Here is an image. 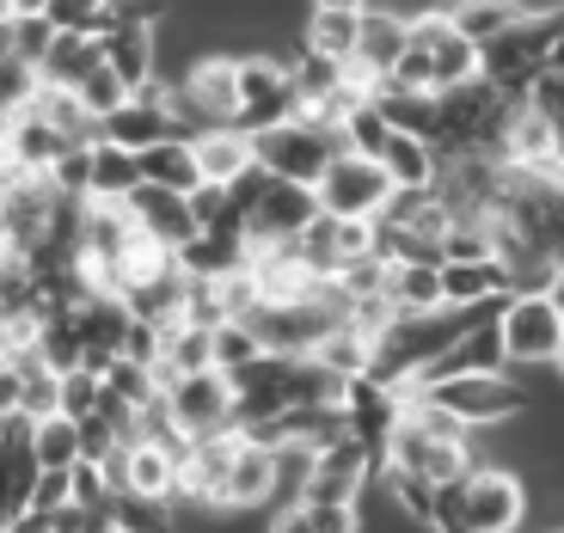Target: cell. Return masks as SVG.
I'll list each match as a JSON object with an SVG mask.
<instances>
[{
    "mask_svg": "<svg viewBox=\"0 0 564 533\" xmlns=\"http://www.w3.org/2000/svg\"><path fill=\"white\" fill-rule=\"evenodd\" d=\"M509 111H516V99L479 74V80L436 93V123H430V141H436L442 160H497Z\"/></svg>",
    "mask_w": 564,
    "mask_h": 533,
    "instance_id": "obj_1",
    "label": "cell"
},
{
    "mask_svg": "<svg viewBox=\"0 0 564 533\" xmlns=\"http://www.w3.org/2000/svg\"><path fill=\"white\" fill-rule=\"evenodd\" d=\"M172 117L184 123V135L240 123V56L203 50L197 62H184V74L172 80Z\"/></svg>",
    "mask_w": 564,
    "mask_h": 533,
    "instance_id": "obj_2",
    "label": "cell"
},
{
    "mask_svg": "<svg viewBox=\"0 0 564 533\" xmlns=\"http://www.w3.org/2000/svg\"><path fill=\"white\" fill-rule=\"evenodd\" d=\"M234 197H240V215H246V239H295L313 227L319 215V197H313V184H295V178H276V172L252 166L240 184H234Z\"/></svg>",
    "mask_w": 564,
    "mask_h": 533,
    "instance_id": "obj_3",
    "label": "cell"
},
{
    "mask_svg": "<svg viewBox=\"0 0 564 533\" xmlns=\"http://www.w3.org/2000/svg\"><path fill=\"white\" fill-rule=\"evenodd\" d=\"M313 197H319V209L332 221H375L387 209V197H393V178H387V166L375 154H338L325 166V178L313 184Z\"/></svg>",
    "mask_w": 564,
    "mask_h": 533,
    "instance_id": "obj_4",
    "label": "cell"
},
{
    "mask_svg": "<svg viewBox=\"0 0 564 533\" xmlns=\"http://www.w3.org/2000/svg\"><path fill=\"white\" fill-rule=\"evenodd\" d=\"M430 399H442V405H448L466 429H491V423H509V417H522V411L534 405V399H528V387L516 380V368H503V374H454V380H436V387H430Z\"/></svg>",
    "mask_w": 564,
    "mask_h": 533,
    "instance_id": "obj_5",
    "label": "cell"
},
{
    "mask_svg": "<svg viewBox=\"0 0 564 533\" xmlns=\"http://www.w3.org/2000/svg\"><path fill=\"white\" fill-rule=\"evenodd\" d=\"M258 166L276 172V178H295V184H319L325 166L344 154V135H325V129H307V123H276V129H258Z\"/></svg>",
    "mask_w": 564,
    "mask_h": 533,
    "instance_id": "obj_6",
    "label": "cell"
},
{
    "mask_svg": "<svg viewBox=\"0 0 564 533\" xmlns=\"http://www.w3.org/2000/svg\"><path fill=\"white\" fill-rule=\"evenodd\" d=\"M497 331H503L509 368H540L564 344V313L552 295H509L497 313Z\"/></svg>",
    "mask_w": 564,
    "mask_h": 533,
    "instance_id": "obj_7",
    "label": "cell"
},
{
    "mask_svg": "<svg viewBox=\"0 0 564 533\" xmlns=\"http://www.w3.org/2000/svg\"><path fill=\"white\" fill-rule=\"evenodd\" d=\"M295 80H289V56L276 50H246L240 56V129H276L295 117Z\"/></svg>",
    "mask_w": 564,
    "mask_h": 533,
    "instance_id": "obj_8",
    "label": "cell"
},
{
    "mask_svg": "<svg viewBox=\"0 0 564 533\" xmlns=\"http://www.w3.org/2000/svg\"><path fill=\"white\" fill-rule=\"evenodd\" d=\"M375 478H381V448L362 442V435H350V442L319 448L301 503H362V497L375 491Z\"/></svg>",
    "mask_w": 564,
    "mask_h": 533,
    "instance_id": "obj_9",
    "label": "cell"
},
{
    "mask_svg": "<svg viewBox=\"0 0 564 533\" xmlns=\"http://www.w3.org/2000/svg\"><path fill=\"white\" fill-rule=\"evenodd\" d=\"M528 521V478L509 466H473L466 478V533H516Z\"/></svg>",
    "mask_w": 564,
    "mask_h": 533,
    "instance_id": "obj_10",
    "label": "cell"
},
{
    "mask_svg": "<svg viewBox=\"0 0 564 533\" xmlns=\"http://www.w3.org/2000/svg\"><path fill=\"white\" fill-rule=\"evenodd\" d=\"M172 399V417H178L184 435H221V429H240L234 423V374L221 368H203V374H178L166 387Z\"/></svg>",
    "mask_w": 564,
    "mask_h": 533,
    "instance_id": "obj_11",
    "label": "cell"
},
{
    "mask_svg": "<svg viewBox=\"0 0 564 533\" xmlns=\"http://www.w3.org/2000/svg\"><path fill=\"white\" fill-rule=\"evenodd\" d=\"M246 429H221V435H197L191 454L178 466V503H203V509H227V472L240 454Z\"/></svg>",
    "mask_w": 564,
    "mask_h": 533,
    "instance_id": "obj_12",
    "label": "cell"
},
{
    "mask_svg": "<svg viewBox=\"0 0 564 533\" xmlns=\"http://www.w3.org/2000/svg\"><path fill=\"white\" fill-rule=\"evenodd\" d=\"M552 154H558V123H552L540 105L516 99V111H509L503 123V148H497V160L516 172H540V178H552Z\"/></svg>",
    "mask_w": 564,
    "mask_h": 533,
    "instance_id": "obj_13",
    "label": "cell"
},
{
    "mask_svg": "<svg viewBox=\"0 0 564 533\" xmlns=\"http://www.w3.org/2000/svg\"><path fill=\"white\" fill-rule=\"evenodd\" d=\"M411 50V13H399V7H368L362 13V37H356V68L375 74V80H387V74L399 68V56Z\"/></svg>",
    "mask_w": 564,
    "mask_h": 533,
    "instance_id": "obj_14",
    "label": "cell"
},
{
    "mask_svg": "<svg viewBox=\"0 0 564 533\" xmlns=\"http://www.w3.org/2000/svg\"><path fill=\"white\" fill-rule=\"evenodd\" d=\"M191 148H197L203 184H240L246 172L258 166V141H252V129H240V123L197 129V135H191Z\"/></svg>",
    "mask_w": 564,
    "mask_h": 533,
    "instance_id": "obj_15",
    "label": "cell"
},
{
    "mask_svg": "<svg viewBox=\"0 0 564 533\" xmlns=\"http://www.w3.org/2000/svg\"><path fill=\"white\" fill-rule=\"evenodd\" d=\"M129 209H135L141 233L166 239V246H184V239H197V215H191V191H166V184H148L141 178L129 191Z\"/></svg>",
    "mask_w": 564,
    "mask_h": 533,
    "instance_id": "obj_16",
    "label": "cell"
},
{
    "mask_svg": "<svg viewBox=\"0 0 564 533\" xmlns=\"http://www.w3.org/2000/svg\"><path fill=\"white\" fill-rule=\"evenodd\" d=\"M227 509L234 515H252V509H276V448L246 435L240 454H234V472H227Z\"/></svg>",
    "mask_w": 564,
    "mask_h": 533,
    "instance_id": "obj_17",
    "label": "cell"
},
{
    "mask_svg": "<svg viewBox=\"0 0 564 533\" xmlns=\"http://www.w3.org/2000/svg\"><path fill=\"white\" fill-rule=\"evenodd\" d=\"M99 50L105 62L117 68V80L129 93L160 80V25H117V31H99Z\"/></svg>",
    "mask_w": 564,
    "mask_h": 533,
    "instance_id": "obj_18",
    "label": "cell"
},
{
    "mask_svg": "<svg viewBox=\"0 0 564 533\" xmlns=\"http://www.w3.org/2000/svg\"><path fill=\"white\" fill-rule=\"evenodd\" d=\"M381 166H387V178H393V191H436V178H442L436 141L417 135V129H393V135H387Z\"/></svg>",
    "mask_w": 564,
    "mask_h": 533,
    "instance_id": "obj_19",
    "label": "cell"
},
{
    "mask_svg": "<svg viewBox=\"0 0 564 533\" xmlns=\"http://www.w3.org/2000/svg\"><path fill=\"white\" fill-rule=\"evenodd\" d=\"M31 111L43 117V123L56 129L68 148H93L99 141V117L86 111V99L74 93V86H50V80H37V93H31Z\"/></svg>",
    "mask_w": 564,
    "mask_h": 533,
    "instance_id": "obj_20",
    "label": "cell"
},
{
    "mask_svg": "<svg viewBox=\"0 0 564 533\" xmlns=\"http://www.w3.org/2000/svg\"><path fill=\"white\" fill-rule=\"evenodd\" d=\"M381 295L399 307V319H417V313H442V307H448V295H442V264H430V258L393 264V270H387Z\"/></svg>",
    "mask_w": 564,
    "mask_h": 533,
    "instance_id": "obj_21",
    "label": "cell"
},
{
    "mask_svg": "<svg viewBox=\"0 0 564 533\" xmlns=\"http://www.w3.org/2000/svg\"><path fill=\"white\" fill-rule=\"evenodd\" d=\"M442 295H448V307H503L509 270L497 258H485V264H442Z\"/></svg>",
    "mask_w": 564,
    "mask_h": 533,
    "instance_id": "obj_22",
    "label": "cell"
},
{
    "mask_svg": "<svg viewBox=\"0 0 564 533\" xmlns=\"http://www.w3.org/2000/svg\"><path fill=\"white\" fill-rule=\"evenodd\" d=\"M105 62L99 50V31H56V43H50V56L37 62V80L50 86H80L86 74Z\"/></svg>",
    "mask_w": 564,
    "mask_h": 533,
    "instance_id": "obj_23",
    "label": "cell"
},
{
    "mask_svg": "<svg viewBox=\"0 0 564 533\" xmlns=\"http://www.w3.org/2000/svg\"><path fill=\"white\" fill-rule=\"evenodd\" d=\"M178 270L184 276H234L246 270V233H197L178 246Z\"/></svg>",
    "mask_w": 564,
    "mask_h": 533,
    "instance_id": "obj_24",
    "label": "cell"
},
{
    "mask_svg": "<svg viewBox=\"0 0 564 533\" xmlns=\"http://www.w3.org/2000/svg\"><path fill=\"white\" fill-rule=\"evenodd\" d=\"M141 178L148 184H166V191H197L203 184V166H197V148H191V135H172L160 141V148H141Z\"/></svg>",
    "mask_w": 564,
    "mask_h": 533,
    "instance_id": "obj_25",
    "label": "cell"
},
{
    "mask_svg": "<svg viewBox=\"0 0 564 533\" xmlns=\"http://www.w3.org/2000/svg\"><path fill=\"white\" fill-rule=\"evenodd\" d=\"M356 37H362V13H332V7H307L301 19V43L319 50L332 62H350L356 56Z\"/></svg>",
    "mask_w": 564,
    "mask_h": 533,
    "instance_id": "obj_26",
    "label": "cell"
},
{
    "mask_svg": "<svg viewBox=\"0 0 564 533\" xmlns=\"http://www.w3.org/2000/svg\"><path fill=\"white\" fill-rule=\"evenodd\" d=\"M307 356H313V362H325L332 374L356 380V374H368V362H375V337H362L350 319H344V325H332V331H325Z\"/></svg>",
    "mask_w": 564,
    "mask_h": 533,
    "instance_id": "obj_27",
    "label": "cell"
},
{
    "mask_svg": "<svg viewBox=\"0 0 564 533\" xmlns=\"http://www.w3.org/2000/svg\"><path fill=\"white\" fill-rule=\"evenodd\" d=\"M123 491H148V497H166V503H178V460H172L166 448H154V442H135V448H129Z\"/></svg>",
    "mask_w": 564,
    "mask_h": 533,
    "instance_id": "obj_28",
    "label": "cell"
},
{
    "mask_svg": "<svg viewBox=\"0 0 564 533\" xmlns=\"http://www.w3.org/2000/svg\"><path fill=\"white\" fill-rule=\"evenodd\" d=\"M111 521H117V533H178V503L148 497V491H117Z\"/></svg>",
    "mask_w": 564,
    "mask_h": 533,
    "instance_id": "obj_29",
    "label": "cell"
},
{
    "mask_svg": "<svg viewBox=\"0 0 564 533\" xmlns=\"http://www.w3.org/2000/svg\"><path fill=\"white\" fill-rule=\"evenodd\" d=\"M448 13L473 43H491L497 31H509L522 13H534V7H528V0H460V7H448Z\"/></svg>",
    "mask_w": 564,
    "mask_h": 533,
    "instance_id": "obj_30",
    "label": "cell"
},
{
    "mask_svg": "<svg viewBox=\"0 0 564 533\" xmlns=\"http://www.w3.org/2000/svg\"><path fill=\"white\" fill-rule=\"evenodd\" d=\"M135 184H141V160L129 148L93 141V197H129Z\"/></svg>",
    "mask_w": 564,
    "mask_h": 533,
    "instance_id": "obj_31",
    "label": "cell"
},
{
    "mask_svg": "<svg viewBox=\"0 0 564 533\" xmlns=\"http://www.w3.org/2000/svg\"><path fill=\"white\" fill-rule=\"evenodd\" d=\"M289 80H295L301 99H332V93H344V62H332L301 43L295 56H289Z\"/></svg>",
    "mask_w": 564,
    "mask_h": 533,
    "instance_id": "obj_32",
    "label": "cell"
},
{
    "mask_svg": "<svg viewBox=\"0 0 564 533\" xmlns=\"http://www.w3.org/2000/svg\"><path fill=\"white\" fill-rule=\"evenodd\" d=\"M105 393L111 399H123V405H148V399H160L166 387H160V374H154V362H135V356H117L111 368H105Z\"/></svg>",
    "mask_w": 564,
    "mask_h": 533,
    "instance_id": "obj_33",
    "label": "cell"
},
{
    "mask_svg": "<svg viewBox=\"0 0 564 533\" xmlns=\"http://www.w3.org/2000/svg\"><path fill=\"white\" fill-rule=\"evenodd\" d=\"M31 448H37V466H74L80 460V423L68 417V411H56V417H43L37 429H31Z\"/></svg>",
    "mask_w": 564,
    "mask_h": 533,
    "instance_id": "obj_34",
    "label": "cell"
},
{
    "mask_svg": "<svg viewBox=\"0 0 564 533\" xmlns=\"http://www.w3.org/2000/svg\"><path fill=\"white\" fill-rule=\"evenodd\" d=\"M209 344H215V368H221V374H240V368H252L258 356H264V337H258L246 319L215 325V331H209Z\"/></svg>",
    "mask_w": 564,
    "mask_h": 533,
    "instance_id": "obj_35",
    "label": "cell"
},
{
    "mask_svg": "<svg viewBox=\"0 0 564 533\" xmlns=\"http://www.w3.org/2000/svg\"><path fill=\"white\" fill-rule=\"evenodd\" d=\"M295 258L313 270V276H338V270H344V258H338V221H332L325 209L313 215L307 233H295Z\"/></svg>",
    "mask_w": 564,
    "mask_h": 533,
    "instance_id": "obj_36",
    "label": "cell"
},
{
    "mask_svg": "<svg viewBox=\"0 0 564 533\" xmlns=\"http://www.w3.org/2000/svg\"><path fill=\"white\" fill-rule=\"evenodd\" d=\"M338 135H344V154H375V160H381V148H387V135H393V123L381 117V105L368 99V105H356V111L344 117Z\"/></svg>",
    "mask_w": 564,
    "mask_h": 533,
    "instance_id": "obj_37",
    "label": "cell"
},
{
    "mask_svg": "<svg viewBox=\"0 0 564 533\" xmlns=\"http://www.w3.org/2000/svg\"><path fill=\"white\" fill-rule=\"evenodd\" d=\"M50 43H56V19L50 13H19L13 19V62H25L37 74V62L50 56Z\"/></svg>",
    "mask_w": 564,
    "mask_h": 533,
    "instance_id": "obj_38",
    "label": "cell"
},
{
    "mask_svg": "<svg viewBox=\"0 0 564 533\" xmlns=\"http://www.w3.org/2000/svg\"><path fill=\"white\" fill-rule=\"evenodd\" d=\"M74 93H80V99H86V111L99 117V123H105V117H111V111H117V105H123V99H129V86L117 80V68H111V62H99V68L86 74V80L74 86Z\"/></svg>",
    "mask_w": 564,
    "mask_h": 533,
    "instance_id": "obj_39",
    "label": "cell"
},
{
    "mask_svg": "<svg viewBox=\"0 0 564 533\" xmlns=\"http://www.w3.org/2000/svg\"><path fill=\"white\" fill-rule=\"evenodd\" d=\"M99 399H105V374H93V368H68V374H62V411H68L74 423L93 417Z\"/></svg>",
    "mask_w": 564,
    "mask_h": 533,
    "instance_id": "obj_40",
    "label": "cell"
},
{
    "mask_svg": "<svg viewBox=\"0 0 564 533\" xmlns=\"http://www.w3.org/2000/svg\"><path fill=\"white\" fill-rule=\"evenodd\" d=\"M117 25H166V0H105L93 31H117Z\"/></svg>",
    "mask_w": 564,
    "mask_h": 533,
    "instance_id": "obj_41",
    "label": "cell"
},
{
    "mask_svg": "<svg viewBox=\"0 0 564 533\" xmlns=\"http://www.w3.org/2000/svg\"><path fill=\"white\" fill-rule=\"evenodd\" d=\"M50 178H56V191L62 197H93V148H68V154L50 166Z\"/></svg>",
    "mask_w": 564,
    "mask_h": 533,
    "instance_id": "obj_42",
    "label": "cell"
},
{
    "mask_svg": "<svg viewBox=\"0 0 564 533\" xmlns=\"http://www.w3.org/2000/svg\"><path fill=\"white\" fill-rule=\"evenodd\" d=\"M466 478H448V485H436V509H430V527L436 533H466Z\"/></svg>",
    "mask_w": 564,
    "mask_h": 533,
    "instance_id": "obj_43",
    "label": "cell"
},
{
    "mask_svg": "<svg viewBox=\"0 0 564 533\" xmlns=\"http://www.w3.org/2000/svg\"><path fill=\"white\" fill-rule=\"evenodd\" d=\"M313 509V533H368L362 503H307Z\"/></svg>",
    "mask_w": 564,
    "mask_h": 533,
    "instance_id": "obj_44",
    "label": "cell"
},
{
    "mask_svg": "<svg viewBox=\"0 0 564 533\" xmlns=\"http://www.w3.org/2000/svg\"><path fill=\"white\" fill-rule=\"evenodd\" d=\"M393 80L405 86V93H436V68H430V50H417V43H411L405 56H399Z\"/></svg>",
    "mask_w": 564,
    "mask_h": 533,
    "instance_id": "obj_45",
    "label": "cell"
},
{
    "mask_svg": "<svg viewBox=\"0 0 564 533\" xmlns=\"http://www.w3.org/2000/svg\"><path fill=\"white\" fill-rule=\"evenodd\" d=\"M375 252V221H338V258H368Z\"/></svg>",
    "mask_w": 564,
    "mask_h": 533,
    "instance_id": "obj_46",
    "label": "cell"
},
{
    "mask_svg": "<svg viewBox=\"0 0 564 533\" xmlns=\"http://www.w3.org/2000/svg\"><path fill=\"white\" fill-rule=\"evenodd\" d=\"M264 533H313V509L307 503H276L264 521Z\"/></svg>",
    "mask_w": 564,
    "mask_h": 533,
    "instance_id": "obj_47",
    "label": "cell"
},
{
    "mask_svg": "<svg viewBox=\"0 0 564 533\" xmlns=\"http://www.w3.org/2000/svg\"><path fill=\"white\" fill-rule=\"evenodd\" d=\"M307 7H332V13H368L375 0H307Z\"/></svg>",
    "mask_w": 564,
    "mask_h": 533,
    "instance_id": "obj_48",
    "label": "cell"
},
{
    "mask_svg": "<svg viewBox=\"0 0 564 533\" xmlns=\"http://www.w3.org/2000/svg\"><path fill=\"white\" fill-rule=\"evenodd\" d=\"M552 301H558V313H564V270H558V282H552Z\"/></svg>",
    "mask_w": 564,
    "mask_h": 533,
    "instance_id": "obj_49",
    "label": "cell"
},
{
    "mask_svg": "<svg viewBox=\"0 0 564 533\" xmlns=\"http://www.w3.org/2000/svg\"><path fill=\"white\" fill-rule=\"evenodd\" d=\"M552 374L564 380V344H558V350H552Z\"/></svg>",
    "mask_w": 564,
    "mask_h": 533,
    "instance_id": "obj_50",
    "label": "cell"
},
{
    "mask_svg": "<svg viewBox=\"0 0 564 533\" xmlns=\"http://www.w3.org/2000/svg\"><path fill=\"white\" fill-rule=\"evenodd\" d=\"M436 7H460V0H436Z\"/></svg>",
    "mask_w": 564,
    "mask_h": 533,
    "instance_id": "obj_51",
    "label": "cell"
},
{
    "mask_svg": "<svg viewBox=\"0 0 564 533\" xmlns=\"http://www.w3.org/2000/svg\"><path fill=\"white\" fill-rule=\"evenodd\" d=\"M558 533H564V527H558Z\"/></svg>",
    "mask_w": 564,
    "mask_h": 533,
    "instance_id": "obj_52",
    "label": "cell"
}]
</instances>
